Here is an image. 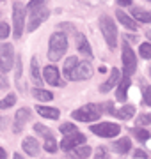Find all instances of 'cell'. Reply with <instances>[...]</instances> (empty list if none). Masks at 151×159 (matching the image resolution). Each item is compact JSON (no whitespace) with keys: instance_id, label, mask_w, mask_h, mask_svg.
I'll return each mask as SVG.
<instances>
[{"instance_id":"cell-29","label":"cell","mask_w":151,"mask_h":159,"mask_svg":"<svg viewBox=\"0 0 151 159\" xmlns=\"http://www.w3.org/2000/svg\"><path fill=\"white\" fill-rule=\"evenodd\" d=\"M139 51H140V57L151 58V43H144V44H140Z\"/></svg>"},{"instance_id":"cell-28","label":"cell","mask_w":151,"mask_h":159,"mask_svg":"<svg viewBox=\"0 0 151 159\" xmlns=\"http://www.w3.org/2000/svg\"><path fill=\"white\" fill-rule=\"evenodd\" d=\"M132 134H134V136L137 138V140H140V142H146V140H149V131L139 129V127L132 129Z\"/></svg>"},{"instance_id":"cell-2","label":"cell","mask_w":151,"mask_h":159,"mask_svg":"<svg viewBox=\"0 0 151 159\" xmlns=\"http://www.w3.org/2000/svg\"><path fill=\"white\" fill-rule=\"evenodd\" d=\"M68 50V37L62 32H55V34L50 37V44H48V58L50 60H59L62 58V55Z\"/></svg>"},{"instance_id":"cell-36","label":"cell","mask_w":151,"mask_h":159,"mask_svg":"<svg viewBox=\"0 0 151 159\" xmlns=\"http://www.w3.org/2000/svg\"><path fill=\"white\" fill-rule=\"evenodd\" d=\"M117 4H119V6H123V7H126V6H130V4H132V0H117Z\"/></svg>"},{"instance_id":"cell-26","label":"cell","mask_w":151,"mask_h":159,"mask_svg":"<svg viewBox=\"0 0 151 159\" xmlns=\"http://www.w3.org/2000/svg\"><path fill=\"white\" fill-rule=\"evenodd\" d=\"M14 102H16V96H14V94H9V96H6L4 99H2V101H0V110L11 108Z\"/></svg>"},{"instance_id":"cell-20","label":"cell","mask_w":151,"mask_h":159,"mask_svg":"<svg viewBox=\"0 0 151 159\" xmlns=\"http://www.w3.org/2000/svg\"><path fill=\"white\" fill-rule=\"evenodd\" d=\"M132 147V143H130V138H121V140H117L114 143V148H116V152L119 154H126Z\"/></svg>"},{"instance_id":"cell-27","label":"cell","mask_w":151,"mask_h":159,"mask_svg":"<svg viewBox=\"0 0 151 159\" xmlns=\"http://www.w3.org/2000/svg\"><path fill=\"white\" fill-rule=\"evenodd\" d=\"M34 131L43 138H50L52 136V131L48 129L46 125H43V124H34Z\"/></svg>"},{"instance_id":"cell-34","label":"cell","mask_w":151,"mask_h":159,"mask_svg":"<svg viewBox=\"0 0 151 159\" xmlns=\"http://www.w3.org/2000/svg\"><path fill=\"white\" fill-rule=\"evenodd\" d=\"M144 104L151 106V87H148L144 90Z\"/></svg>"},{"instance_id":"cell-3","label":"cell","mask_w":151,"mask_h":159,"mask_svg":"<svg viewBox=\"0 0 151 159\" xmlns=\"http://www.w3.org/2000/svg\"><path fill=\"white\" fill-rule=\"evenodd\" d=\"M101 111H103V108L100 104H93L91 102V104H85V106L75 110L71 113V117L75 120H78V122H93V120L101 117Z\"/></svg>"},{"instance_id":"cell-19","label":"cell","mask_w":151,"mask_h":159,"mask_svg":"<svg viewBox=\"0 0 151 159\" xmlns=\"http://www.w3.org/2000/svg\"><path fill=\"white\" fill-rule=\"evenodd\" d=\"M128 87H130V76H123L121 81H119V87H117V99L119 101H124L126 99Z\"/></svg>"},{"instance_id":"cell-24","label":"cell","mask_w":151,"mask_h":159,"mask_svg":"<svg viewBox=\"0 0 151 159\" xmlns=\"http://www.w3.org/2000/svg\"><path fill=\"white\" fill-rule=\"evenodd\" d=\"M34 96L37 97L39 101H52V99H53L52 92L43 90V89H34Z\"/></svg>"},{"instance_id":"cell-5","label":"cell","mask_w":151,"mask_h":159,"mask_svg":"<svg viewBox=\"0 0 151 159\" xmlns=\"http://www.w3.org/2000/svg\"><path fill=\"white\" fill-rule=\"evenodd\" d=\"M91 131H93L96 136L101 138H114L121 133V127L114 122H101V124H94L91 125Z\"/></svg>"},{"instance_id":"cell-30","label":"cell","mask_w":151,"mask_h":159,"mask_svg":"<svg viewBox=\"0 0 151 159\" xmlns=\"http://www.w3.org/2000/svg\"><path fill=\"white\" fill-rule=\"evenodd\" d=\"M45 150H48V152H55L57 150V143H55L53 136L45 138Z\"/></svg>"},{"instance_id":"cell-15","label":"cell","mask_w":151,"mask_h":159,"mask_svg":"<svg viewBox=\"0 0 151 159\" xmlns=\"http://www.w3.org/2000/svg\"><path fill=\"white\" fill-rule=\"evenodd\" d=\"M112 113L116 115L117 119H121V120H128V119H132V117L135 115V106H134V104H124L123 108L114 110Z\"/></svg>"},{"instance_id":"cell-31","label":"cell","mask_w":151,"mask_h":159,"mask_svg":"<svg viewBox=\"0 0 151 159\" xmlns=\"http://www.w3.org/2000/svg\"><path fill=\"white\" fill-rule=\"evenodd\" d=\"M59 131H61L62 134H70V133H75V131H78V129H76L73 124H62Z\"/></svg>"},{"instance_id":"cell-22","label":"cell","mask_w":151,"mask_h":159,"mask_svg":"<svg viewBox=\"0 0 151 159\" xmlns=\"http://www.w3.org/2000/svg\"><path fill=\"white\" fill-rule=\"evenodd\" d=\"M73 154H75L76 157H89V156H91V147L82 143V145L73 148Z\"/></svg>"},{"instance_id":"cell-40","label":"cell","mask_w":151,"mask_h":159,"mask_svg":"<svg viewBox=\"0 0 151 159\" xmlns=\"http://www.w3.org/2000/svg\"><path fill=\"white\" fill-rule=\"evenodd\" d=\"M6 156H7V154H6V150H4V148H0V159H4Z\"/></svg>"},{"instance_id":"cell-16","label":"cell","mask_w":151,"mask_h":159,"mask_svg":"<svg viewBox=\"0 0 151 159\" xmlns=\"http://www.w3.org/2000/svg\"><path fill=\"white\" fill-rule=\"evenodd\" d=\"M36 110H37V113L43 115V117H46V119L50 120H55L59 119V115H61V111H59L57 108H50V106H36Z\"/></svg>"},{"instance_id":"cell-38","label":"cell","mask_w":151,"mask_h":159,"mask_svg":"<svg viewBox=\"0 0 151 159\" xmlns=\"http://www.w3.org/2000/svg\"><path fill=\"white\" fill-rule=\"evenodd\" d=\"M135 157H144L146 159V152L144 150H135Z\"/></svg>"},{"instance_id":"cell-6","label":"cell","mask_w":151,"mask_h":159,"mask_svg":"<svg viewBox=\"0 0 151 159\" xmlns=\"http://www.w3.org/2000/svg\"><path fill=\"white\" fill-rule=\"evenodd\" d=\"M135 69H137V57H135L134 50L124 43L123 44V71H124L123 76H132Z\"/></svg>"},{"instance_id":"cell-8","label":"cell","mask_w":151,"mask_h":159,"mask_svg":"<svg viewBox=\"0 0 151 159\" xmlns=\"http://www.w3.org/2000/svg\"><path fill=\"white\" fill-rule=\"evenodd\" d=\"M12 23H14V37L20 39L25 27V7L18 2L12 6Z\"/></svg>"},{"instance_id":"cell-10","label":"cell","mask_w":151,"mask_h":159,"mask_svg":"<svg viewBox=\"0 0 151 159\" xmlns=\"http://www.w3.org/2000/svg\"><path fill=\"white\" fill-rule=\"evenodd\" d=\"M82 143H85V136L82 133H78V131H75V133H70V134L64 136V140L61 142V148L62 150H73L75 147H78Z\"/></svg>"},{"instance_id":"cell-39","label":"cell","mask_w":151,"mask_h":159,"mask_svg":"<svg viewBox=\"0 0 151 159\" xmlns=\"http://www.w3.org/2000/svg\"><path fill=\"white\" fill-rule=\"evenodd\" d=\"M96 156H98V157H103V156H105V150H101V148H100L98 152H96Z\"/></svg>"},{"instance_id":"cell-9","label":"cell","mask_w":151,"mask_h":159,"mask_svg":"<svg viewBox=\"0 0 151 159\" xmlns=\"http://www.w3.org/2000/svg\"><path fill=\"white\" fill-rule=\"evenodd\" d=\"M93 76V66L89 60H78V64L75 66V69L71 71L70 78L68 80H73V81H80V80H87Z\"/></svg>"},{"instance_id":"cell-7","label":"cell","mask_w":151,"mask_h":159,"mask_svg":"<svg viewBox=\"0 0 151 159\" xmlns=\"http://www.w3.org/2000/svg\"><path fill=\"white\" fill-rule=\"evenodd\" d=\"M14 64V50L12 44L6 43V44H0V71L2 73H9L12 69Z\"/></svg>"},{"instance_id":"cell-13","label":"cell","mask_w":151,"mask_h":159,"mask_svg":"<svg viewBox=\"0 0 151 159\" xmlns=\"http://www.w3.org/2000/svg\"><path fill=\"white\" fill-rule=\"evenodd\" d=\"M121 78H123V74L119 73V69H112L110 71V76H109V80L105 81V83H101L100 85V92H103V94H107V92H110L112 89H116V85L121 81Z\"/></svg>"},{"instance_id":"cell-1","label":"cell","mask_w":151,"mask_h":159,"mask_svg":"<svg viewBox=\"0 0 151 159\" xmlns=\"http://www.w3.org/2000/svg\"><path fill=\"white\" fill-rule=\"evenodd\" d=\"M46 4H48L46 0H30L29 2V6H27V9H29V23H27V30H29V32H34L41 23L48 20L50 11H48Z\"/></svg>"},{"instance_id":"cell-35","label":"cell","mask_w":151,"mask_h":159,"mask_svg":"<svg viewBox=\"0 0 151 159\" xmlns=\"http://www.w3.org/2000/svg\"><path fill=\"white\" fill-rule=\"evenodd\" d=\"M0 87H2V89H7V80H6V74H0Z\"/></svg>"},{"instance_id":"cell-23","label":"cell","mask_w":151,"mask_h":159,"mask_svg":"<svg viewBox=\"0 0 151 159\" xmlns=\"http://www.w3.org/2000/svg\"><path fill=\"white\" fill-rule=\"evenodd\" d=\"M76 64H78V58H76V57H70L66 62H64V74H66V78H70L71 71L75 69Z\"/></svg>"},{"instance_id":"cell-41","label":"cell","mask_w":151,"mask_h":159,"mask_svg":"<svg viewBox=\"0 0 151 159\" xmlns=\"http://www.w3.org/2000/svg\"><path fill=\"white\" fill-rule=\"evenodd\" d=\"M149 73H151V67H149Z\"/></svg>"},{"instance_id":"cell-14","label":"cell","mask_w":151,"mask_h":159,"mask_svg":"<svg viewBox=\"0 0 151 159\" xmlns=\"http://www.w3.org/2000/svg\"><path fill=\"white\" fill-rule=\"evenodd\" d=\"M22 147H23L25 154H29V156H37L39 150H41L37 140H36V138H30V136H27L23 142H22Z\"/></svg>"},{"instance_id":"cell-37","label":"cell","mask_w":151,"mask_h":159,"mask_svg":"<svg viewBox=\"0 0 151 159\" xmlns=\"http://www.w3.org/2000/svg\"><path fill=\"white\" fill-rule=\"evenodd\" d=\"M6 125H7V119L6 117H0V129H4Z\"/></svg>"},{"instance_id":"cell-25","label":"cell","mask_w":151,"mask_h":159,"mask_svg":"<svg viewBox=\"0 0 151 159\" xmlns=\"http://www.w3.org/2000/svg\"><path fill=\"white\" fill-rule=\"evenodd\" d=\"M30 74H32V78L36 81H41V73H39V67H37V58L32 57L30 60Z\"/></svg>"},{"instance_id":"cell-33","label":"cell","mask_w":151,"mask_h":159,"mask_svg":"<svg viewBox=\"0 0 151 159\" xmlns=\"http://www.w3.org/2000/svg\"><path fill=\"white\" fill-rule=\"evenodd\" d=\"M7 35H9V25H7V23H0V37H2V39H6Z\"/></svg>"},{"instance_id":"cell-18","label":"cell","mask_w":151,"mask_h":159,"mask_svg":"<svg viewBox=\"0 0 151 159\" xmlns=\"http://www.w3.org/2000/svg\"><path fill=\"white\" fill-rule=\"evenodd\" d=\"M132 18L139 20L140 23H151V12L144 11V9H139V7L132 9Z\"/></svg>"},{"instance_id":"cell-32","label":"cell","mask_w":151,"mask_h":159,"mask_svg":"<svg viewBox=\"0 0 151 159\" xmlns=\"http://www.w3.org/2000/svg\"><path fill=\"white\" fill-rule=\"evenodd\" d=\"M137 124L139 125H149L151 124V113H144L142 117L137 119Z\"/></svg>"},{"instance_id":"cell-11","label":"cell","mask_w":151,"mask_h":159,"mask_svg":"<svg viewBox=\"0 0 151 159\" xmlns=\"http://www.w3.org/2000/svg\"><path fill=\"white\" fill-rule=\"evenodd\" d=\"M43 76H45V81L50 83V85H53V87H64V80L61 78L57 67H53V66H46V67L43 69Z\"/></svg>"},{"instance_id":"cell-4","label":"cell","mask_w":151,"mask_h":159,"mask_svg":"<svg viewBox=\"0 0 151 159\" xmlns=\"http://www.w3.org/2000/svg\"><path fill=\"white\" fill-rule=\"evenodd\" d=\"M100 29H101V34H103L105 41L110 50H114L117 46V29L116 23L112 21L110 16H101L100 18Z\"/></svg>"},{"instance_id":"cell-21","label":"cell","mask_w":151,"mask_h":159,"mask_svg":"<svg viewBox=\"0 0 151 159\" xmlns=\"http://www.w3.org/2000/svg\"><path fill=\"white\" fill-rule=\"evenodd\" d=\"M78 50L85 55V57H93V51H91V46H89L87 39L84 37V35H80V39H78Z\"/></svg>"},{"instance_id":"cell-12","label":"cell","mask_w":151,"mask_h":159,"mask_svg":"<svg viewBox=\"0 0 151 159\" xmlns=\"http://www.w3.org/2000/svg\"><path fill=\"white\" fill-rule=\"evenodd\" d=\"M29 119H30V110H29V108L18 110L16 115H14V125H12V133H14V134H20V133L23 131L25 124L29 122Z\"/></svg>"},{"instance_id":"cell-17","label":"cell","mask_w":151,"mask_h":159,"mask_svg":"<svg viewBox=\"0 0 151 159\" xmlns=\"http://www.w3.org/2000/svg\"><path fill=\"white\" fill-rule=\"evenodd\" d=\"M116 18L123 23V25H124V27H126V29L137 30V23H135V20H134V18H130L128 14H124L123 11H116Z\"/></svg>"}]
</instances>
